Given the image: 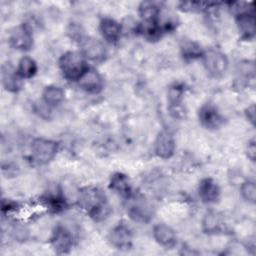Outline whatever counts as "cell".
I'll return each mask as SVG.
<instances>
[{"instance_id":"6da1fadb","label":"cell","mask_w":256,"mask_h":256,"mask_svg":"<svg viewBox=\"0 0 256 256\" xmlns=\"http://www.w3.org/2000/svg\"><path fill=\"white\" fill-rule=\"evenodd\" d=\"M77 204L96 222L105 220L111 213L107 197L98 187L88 186L82 188L78 193Z\"/></svg>"},{"instance_id":"7a4b0ae2","label":"cell","mask_w":256,"mask_h":256,"mask_svg":"<svg viewBox=\"0 0 256 256\" xmlns=\"http://www.w3.org/2000/svg\"><path fill=\"white\" fill-rule=\"evenodd\" d=\"M58 66L63 77L69 81H77L89 67L83 55L75 51H67L62 54Z\"/></svg>"},{"instance_id":"3957f363","label":"cell","mask_w":256,"mask_h":256,"mask_svg":"<svg viewBox=\"0 0 256 256\" xmlns=\"http://www.w3.org/2000/svg\"><path fill=\"white\" fill-rule=\"evenodd\" d=\"M204 69L213 78H221L229 67V60L226 54L218 49L205 50L201 57Z\"/></svg>"},{"instance_id":"277c9868","label":"cell","mask_w":256,"mask_h":256,"mask_svg":"<svg viewBox=\"0 0 256 256\" xmlns=\"http://www.w3.org/2000/svg\"><path fill=\"white\" fill-rule=\"evenodd\" d=\"M59 144L50 139L36 138L31 143V155L35 162L40 165L48 164L57 155Z\"/></svg>"},{"instance_id":"5b68a950","label":"cell","mask_w":256,"mask_h":256,"mask_svg":"<svg viewBox=\"0 0 256 256\" xmlns=\"http://www.w3.org/2000/svg\"><path fill=\"white\" fill-rule=\"evenodd\" d=\"M185 94V86L183 83L175 82L169 86L167 92L168 100V112L170 116L174 119H184L186 117L187 111L183 105V99Z\"/></svg>"},{"instance_id":"8992f818","label":"cell","mask_w":256,"mask_h":256,"mask_svg":"<svg viewBox=\"0 0 256 256\" xmlns=\"http://www.w3.org/2000/svg\"><path fill=\"white\" fill-rule=\"evenodd\" d=\"M80 53L86 60L100 63L107 57V50L103 42L92 36H84L80 42Z\"/></svg>"},{"instance_id":"52a82bcc","label":"cell","mask_w":256,"mask_h":256,"mask_svg":"<svg viewBox=\"0 0 256 256\" xmlns=\"http://www.w3.org/2000/svg\"><path fill=\"white\" fill-rule=\"evenodd\" d=\"M9 45L19 51H29L33 47V34L31 27L23 23L14 27L8 34Z\"/></svg>"},{"instance_id":"ba28073f","label":"cell","mask_w":256,"mask_h":256,"mask_svg":"<svg viewBox=\"0 0 256 256\" xmlns=\"http://www.w3.org/2000/svg\"><path fill=\"white\" fill-rule=\"evenodd\" d=\"M198 119L200 124L207 130H218L225 122L224 116L212 103H205L199 108Z\"/></svg>"},{"instance_id":"9c48e42d","label":"cell","mask_w":256,"mask_h":256,"mask_svg":"<svg viewBox=\"0 0 256 256\" xmlns=\"http://www.w3.org/2000/svg\"><path fill=\"white\" fill-rule=\"evenodd\" d=\"M129 199L132 200L127 209L129 217L137 223H148L153 217L152 205L144 198H135L134 194Z\"/></svg>"},{"instance_id":"30bf717a","label":"cell","mask_w":256,"mask_h":256,"mask_svg":"<svg viewBox=\"0 0 256 256\" xmlns=\"http://www.w3.org/2000/svg\"><path fill=\"white\" fill-rule=\"evenodd\" d=\"M50 244L57 254H67L73 247L74 238L65 226L57 225L52 231Z\"/></svg>"},{"instance_id":"8fae6325","label":"cell","mask_w":256,"mask_h":256,"mask_svg":"<svg viewBox=\"0 0 256 256\" xmlns=\"http://www.w3.org/2000/svg\"><path fill=\"white\" fill-rule=\"evenodd\" d=\"M108 241L116 249L128 250L132 247L133 243L132 231L127 225L119 223L109 231Z\"/></svg>"},{"instance_id":"7c38bea8","label":"cell","mask_w":256,"mask_h":256,"mask_svg":"<svg viewBox=\"0 0 256 256\" xmlns=\"http://www.w3.org/2000/svg\"><path fill=\"white\" fill-rule=\"evenodd\" d=\"M76 82L83 91L89 94H98L104 87V80L101 74L92 67H88Z\"/></svg>"},{"instance_id":"4fadbf2b","label":"cell","mask_w":256,"mask_h":256,"mask_svg":"<svg viewBox=\"0 0 256 256\" xmlns=\"http://www.w3.org/2000/svg\"><path fill=\"white\" fill-rule=\"evenodd\" d=\"M176 143L173 134L167 130H161L155 139L154 151L155 154L162 159H169L174 155Z\"/></svg>"},{"instance_id":"5bb4252c","label":"cell","mask_w":256,"mask_h":256,"mask_svg":"<svg viewBox=\"0 0 256 256\" xmlns=\"http://www.w3.org/2000/svg\"><path fill=\"white\" fill-rule=\"evenodd\" d=\"M23 80L11 63L6 62L1 66V83L7 92L18 93L23 88Z\"/></svg>"},{"instance_id":"9a60e30c","label":"cell","mask_w":256,"mask_h":256,"mask_svg":"<svg viewBox=\"0 0 256 256\" xmlns=\"http://www.w3.org/2000/svg\"><path fill=\"white\" fill-rule=\"evenodd\" d=\"M198 195L203 203L215 204L220 199L221 189L214 179L206 177L199 182Z\"/></svg>"},{"instance_id":"2e32d148","label":"cell","mask_w":256,"mask_h":256,"mask_svg":"<svg viewBox=\"0 0 256 256\" xmlns=\"http://www.w3.org/2000/svg\"><path fill=\"white\" fill-rule=\"evenodd\" d=\"M236 25L240 38L243 40H252L255 36V16L254 11H247L235 15Z\"/></svg>"},{"instance_id":"e0dca14e","label":"cell","mask_w":256,"mask_h":256,"mask_svg":"<svg viewBox=\"0 0 256 256\" xmlns=\"http://www.w3.org/2000/svg\"><path fill=\"white\" fill-rule=\"evenodd\" d=\"M155 241L164 248H173L177 243V235L172 227L165 223H158L153 227Z\"/></svg>"},{"instance_id":"ac0fdd59","label":"cell","mask_w":256,"mask_h":256,"mask_svg":"<svg viewBox=\"0 0 256 256\" xmlns=\"http://www.w3.org/2000/svg\"><path fill=\"white\" fill-rule=\"evenodd\" d=\"M109 188L122 198L129 199L133 195L132 185L129 177L122 172H115L109 180Z\"/></svg>"},{"instance_id":"d6986e66","label":"cell","mask_w":256,"mask_h":256,"mask_svg":"<svg viewBox=\"0 0 256 256\" xmlns=\"http://www.w3.org/2000/svg\"><path fill=\"white\" fill-rule=\"evenodd\" d=\"M99 31L106 42L110 44H115L119 41L121 37L122 27L121 24L115 19L105 17L100 21Z\"/></svg>"},{"instance_id":"ffe728a7","label":"cell","mask_w":256,"mask_h":256,"mask_svg":"<svg viewBox=\"0 0 256 256\" xmlns=\"http://www.w3.org/2000/svg\"><path fill=\"white\" fill-rule=\"evenodd\" d=\"M202 230L206 234H219L226 230L222 215L215 211H207L202 219Z\"/></svg>"},{"instance_id":"44dd1931","label":"cell","mask_w":256,"mask_h":256,"mask_svg":"<svg viewBox=\"0 0 256 256\" xmlns=\"http://www.w3.org/2000/svg\"><path fill=\"white\" fill-rule=\"evenodd\" d=\"M161 12V7L153 1H142L138 6L139 16L144 23H157Z\"/></svg>"},{"instance_id":"7402d4cb","label":"cell","mask_w":256,"mask_h":256,"mask_svg":"<svg viewBox=\"0 0 256 256\" xmlns=\"http://www.w3.org/2000/svg\"><path fill=\"white\" fill-rule=\"evenodd\" d=\"M64 98H65V93L63 89L59 86L49 85L43 89L42 101L50 108L61 104L64 101Z\"/></svg>"},{"instance_id":"603a6c76","label":"cell","mask_w":256,"mask_h":256,"mask_svg":"<svg viewBox=\"0 0 256 256\" xmlns=\"http://www.w3.org/2000/svg\"><path fill=\"white\" fill-rule=\"evenodd\" d=\"M46 208L52 213H59L67 207V202L63 197L61 191L49 192L43 199Z\"/></svg>"},{"instance_id":"cb8c5ba5","label":"cell","mask_w":256,"mask_h":256,"mask_svg":"<svg viewBox=\"0 0 256 256\" xmlns=\"http://www.w3.org/2000/svg\"><path fill=\"white\" fill-rule=\"evenodd\" d=\"M16 69L22 79H30L37 74L38 65L33 58L29 56H23L19 60Z\"/></svg>"},{"instance_id":"d4e9b609","label":"cell","mask_w":256,"mask_h":256,"mask_svg":"<svg viewBox=\"0 0 256 256\" xmlns=\"http://www.w3.org/2000/svg\"><path fill=\"white\" fill-rule=\"evenodd\" d=\"M180 51L183 59L187 61L201 58L204 52L199 44L191 40H183L180 45Z\"/></svg>"},{"instance_id":"484cf974","label":"cell","mask_w":256,"mask_h":256,"mask_svg":"<svg viewBox=\"0 0 256 256\" xmlns=\"http://www.w3.org/2000/svg\"><path fill=\"white\" fill-rule=\"evenodd\" d=\"M240 194L242 198L251 203L254 204L256 201V185L255 182L252 180H246L244 181L240 186Z\"/></svg>"},{"instance_id":"4316f807","label":"cell","mask_w":256,"mask_h":256,"mask_svg":"<svg viewBox=\"0 0 256 256\" xmlns=\"http://www.w3.org/2000/svg\"><path fill=\"white\" fill-rule=\"evenodd\" d=\"M11 235L15 241L25 242L29 237V230L24 224L17 223V224H14V226L12 227Z\"/></svg>"},{"instance_id":"83f0119b","label":"cell","mask_w":256,"mask_h":256,"mask_svg":"<svg viewBox=\"0 0 256 256\" xmlns=\"http://www.w3.org/2000/svg\"><path fill=\"white\" fill-rule=\"evenodd\" d=\"M67 34L72 40L77 41L78 43L85 36L82 26L79 23H75V22H72L69 24L67 28Z\"/></svg>"},{"instance_id":"f1b7e54d","label":"cell","mask_w":256,"mask_h":256,"mask_svg":"<svg viewBox=\"0 0 256 256\" xmlns=\"http://www.w3.org/2000/svg\"><path fill=\"white\" fill-rule=\"evenodd\" d=\"M247 157L252 161L254 162L255 161V152H256V146H255V140L254 139H251L249 142H248V145H247Z\"/></svg>"},{"instance_id":"f546056e","label":"cell","mask_w":256,"mask_h":256,"mask_svg":"<svg viewBox=\"0 0 256 256\" xmlns=\"http://www.w3.org/2000/svg\"><path fill=\"white\" fill-rule=\"evenodd\" d=\"M245 116L247 120L254 126L255 125V106L254 104H251L245 109Z\"/></svg>"}]
</instances>
